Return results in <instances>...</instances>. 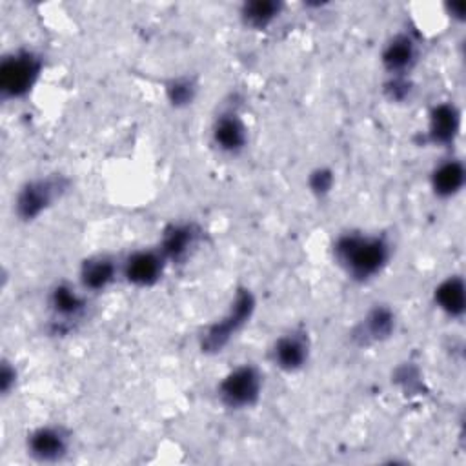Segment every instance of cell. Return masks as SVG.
<instances>
[{
  "label": "cell",
  "instance_id": "6da1fadb",
  "mask_svg": "<svg viewBox=\"0 0 466 466\" xmlns=\"http://www.w3.org/2000/svg\"><path fill=\"white\" fill-rule=\"evenodd\" d=\"M333 255L351 279L364 282L379 275L388 264L390 244L379 235L346 233L337 238Z\"/></svg>",
  "mask_w": 466,
  "mask_h": 466
},
{
  "label": "cell",
  "instance_id": "7a4b0ae2",
  "mask_svg": "<svg viewBox=\"0 0 466 466\" xmlns=\"http://www.w3.org/2000/svg\"><path fill=\"white\" fill-rule=\"evenodd\" d=\"M42 60L35 51L20 49L4 56L0 64V91L4 98H22L36 84Z\"/></svg>",
  "mask_w": 466,
  "mask_h": 466
},
{
  "label": "cell",
  "instance_id": "3957f363",
  "mask_svg": "<svg viewBox=\"0 0 466 466\" xmlns=\"http://www.w3.org/2000/svg\"><path fill=\"white\" fill-rule=\"evenodd\" d=\"M262 391V375L251 364H242L231 370L218 384V397L222 404L231 410L253 406Z\"/></svg>",
  "mask_w": 466,
  "mask_h": 466
},
{
  "label": "cell",
  "instance_id": "277c9868",
  "mask_svg": "<svg viewBox=\"0 0 466 466\" xmlns=\"http://www.w3.org/2000/svg\"><path fill=\"white\" fill-rule=\"evenodd\" d=\"M67 189V182L64 177H46L35 178L22 186L16 195L15 209L22 220H33L40 213H44L64 191Z\"/></svg>",
  "mask_w": 466,
  "mask_h": 466
},
{
  "label": "cell",
  "instance_id": "5b68a950",
  "mask_svg": "<svg viewBox=\"0 0 466 466\" xmlns=\"http://www.w3.org/2000/svg\"><path fill=\"white\" fill-rule=\"evenodd\" d=\"M253 308H255L253 295L248 289H240L235 295V300L229 311L218 322L211 324L202 335V350L220 351L229 342V339L248 322Z\"/></svg>",
  "mask_w": 466,
  "mask_h": 466
},
{
  "label": "cell",
  "instance_id": "8992f818",
  "mask_svg": "<svg viewBox=\"0 0 466 466\" xmlns=\"http://www.w3.org/2000/svg\"><path fill=\"white\" fill-rule=\"evenodd\" d=\"M67 451L69 435L60 426H42L27 437V453L40 462L62 461Z\"/></svg>",
  "mask_w": 466,
  "mask_h": 466
},
{
  "label": "cell",
  "instance_id": "52a82bcc",
  "mask_svg": "<svg viewBox=\"0 0 466 466\" xmlns=\"http://www.w3.org/2000/svg\"><path fill=\"white\" fill-rule=\"evenodd\" d=\"M164 262L166 258L160 249H137L126 257L122 271L129 284L153 286L164 271Z\"/></svg>",
  "mask_w": 466,
  "mask_h": 466
},
{
  "label": "cell",
  "instance_id": "ba28073f",
  "mask_svg": "<svg viewBox=\"0 0 466 466\" xmlns=\"http://www.w3.org/2000/svg\"><path fill=\"white\" fill-rule=\"evenodd\" d=\"M309 355V340L306 331L293 329L279 337L271 350V359L275 366L284 371H297L300 370Z\"/></svg>",
  "mask_w": 466,
  "mask_h": 466
},
{
  "label": "cell",
  "instance_id": "9c48e42d",
  "mask_svg": "<svg viewBox=\"0 0 466 466\" xmlns=\"http://www.w3.org/2000/svg\"><path fill=\"white\" fill-rule=\"evenodd\" d=\"M215 146L224 153H238L248 142V129L235 111L217 115L211 129Z\"/></svg>",
  "mask_w": 466,
  "mask_h": 466
},
{
  "label": "cell",
  "instance_id": "30bf717a",
  "mask_svg": "<svg viewBox=\"0 0 466 466\" xmlns=\"http://www.w3.org/2000/svg\"><path fill=\"white\" fill-rule=\"evenodd\" d=\"M461 126L459 109L453 104L442 102L433 106L428 122V138L437 146H448L455 140Z\"/></svg>",
  "mask_w": 466,
  "mask_h": 466
},
{
  "label": "cell",
  "instance_id": "8fae6325",
  "mask_svg": "<svg viewBox=\"0 0 466 466\" xmlns=\"http://www.w3.org/2000/svg\"><path fill=\"white\" fill-rule=\"evenodd\" d=\"M198 240V229L195 224H171L162 237V244H160V253L164 255L166 260H173V262H180L184 260L189 251L195 248Z\"/></svg>",
  "mask_w": 466,
  "mask_h": 466
},
{
  "label": "cell",
  "instance_id": "7c38bea8",
  "mask_svg": "<svg viewBox=\"0 0 466 466\" xmlns=\"http://www.w3.org/2000/svg\"><path fill=\"white\" fill-rule=\"evenodd\" d=\"M417 60L415 42L408 35L393 36L382 51V66L391 76H402Z\"/></svg>",
  "mask_w": 466,
  "mask_h": 466
},
{
  "label": "cell",
  "instance_id": "4fadbf2b",
  "mask_svg": "<svg viewBox=\"0 0 466 466\" xmlns=\"http://www.w3.org/2000/svg\"><path fill=\"white\" fill-rule=\"evenodd\" d=\"M430 180H431V189L437 197L450 198L462 189L466 180V171L461 160L448 158L439 166H435Z\"/></svg>",
  "mask_w": 466,
  "mask_h": 466
},
{
  "label": "cell",
  "instance_id": "5bb4252c",
  "mask_svg": "<svg viewBox=\"0 0 466 466\" xmlns=\"http://www.w3.org/2000/svg\"><path fill=\"white\" fill-rule=\"evenodd\" d=\"M49 306L55 319L66 326L69 320H76L84 313L86 300L69 284H58L49 295Z\"/></svg>",
  "mask_w": 466,
  "mask_h": 466
},
{
  "label": "cell",
  "instance_id": "9a60e30c",
  "mask_svg": "<svg viewBox=\"0 0 466 466\" xmlns=\"http://www.w3.org/2000/svg\"><path fill=\"white\" fill-rule=\"evenodd\" d=\"M116 277V264L113 258L106 255L91 257L82 262L80 268V282L89 291L106 289Z\"/></svg>",
  "mask_w": 466,
  "mask_h": 466
},
{
  "label": "cell",
  "instance_id": "2e32d148",
  "mask_svg": "<svg viewBox=\"0 0 466 466\" xmlns=\"http://www.w3.org/2000/svg\"><path fill=\"white\" fill-rule=\"evenodd\" d=\"M435 304L450 317H462L466 308L464 280L459 275H451L435 288Z\"/></svg>",
  "mask_w": 466,
  "mask_h": 466
},
{
  "label": "cell",
  "instance_id": "e0dca14e",
  "mask_svg": "<svg viewBox=\"0 0 466 466\" xmlns=\"http://www.w3.org/2000/svg\"><path fill=\"white\" fill-rule=\"evenodd\" d=\"M395 329V315L386 306H375L370 309L362 322L364 340H384Z\"/></svg>",
  "mask_w": 466,
  "mask_h": 466
},
{
  "label": "cell",
  "instance_id": "ac0fdd59",
  "mask_svg": "<svg viewBox=\"0 0 466 466\" xmlns=\"http://www.w3.org/2000/svg\"><path fill=\"white\" fill-rule=\"evenodd\" d=\"M280 13V4L275 0H253L242 5V20L246 25L255 29L268 27Z\"/></svg>",
  "mask_w": 466,
  "mask_h": 466
},
{
  "label": "cell",
  "instance_id": "d6986e66",
  "mask_svg": "<svg viewBox=\"0 0 466 466\" xmlns=\"http://www.w3.org/2000/svg\"><path fill=\"white\" fill-rule=\"evenodd\" d=\"M195 93H197V86L191 78L187 76H180V78H175L167 84V98L173 106L177 107H182V106H187L193 102L195 98Z\"/></svg>",
  "mask_w": 466,
  "mask_h": 466
},
{
  "label": "cell",
  "instance_id": "ffe728a7",
  "mask_svg": "<svg viewBox=\"0 0 466 466\" xmlns=\"http://www.w3.org/2000/svg\"><path fill=\"white\" fill-rule=\"evenodd\" d=\"M411 91V84L402 76H393L388 84H386V93L391 100H404L406 96H410Z\"/></svg>",
  "mask_w": 466,
  "mask_h": 466
},
{
  "label": "cell",
  "instance_id": "44dd1931",
  "mask_svg": "<svg viewBox=\"0 0 466 466\" xmlns=\"http://www.w3.org/2000/svg\"><path fill=\"white\" fill-rule=\"evenodd\" d=\"M331 182H333L331 173L326 171V169H317V171H313V173H311V178H309V184H311L313 191H317V193H326V191H329Z\"/></svg>",
  "mask_w": 466,
  "mask_h": 466
},
{
  "label": "cell",
  "instance_id": "7402d4cb",
  "mask_svg": "<svg viewBox=\"0 0 466 466\" xmlns=\"http://www.w3.org/2000/svg\"><path fill=\"white\" fill-rule=\"evenodd\" d=\"M15 380H16V371L15 368L9 366V362L4 360L2 364V373H0V388H2V393L7 395L11 391V388L15 386Z\"/></svg>",
  "mask_w": 466,
  "mask_h": 466
}]
</instances>
